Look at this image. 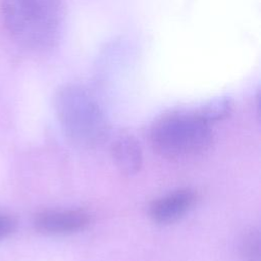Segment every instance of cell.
Listing matches in <instances>:
<instances>
[{
	"label": "cell",
	"instance_id": "6da1fadb",
	"mask_svg": "<svg viewBox=\"0 0 261 261\" xmlns=\"http://www.w3.org/2000/svg\"><path fill=\"white\" fill-rule=\"evenodd\" d=\"M1 18L11 39L32 52L56 47L63 30V0H2Z\"/></svg>",
	"mask_w": 261,
	"mask_h": 261
},
{
	"label": "cell",
	"instance_id": "7a4b0ae2",
	"mask_svg": "<svg viewBox=\"0 0 261 261\" xmlns=\"http://www.w3.org/2000/svg\"><path fill=\"white\" fill-rule=\"evenodd\" d=\"M53 108L59 125L74 146L91 149L108 137L109 124L97 100L84 87L67 84L53 98Z\"/></svg>",
	"mask_w": 261,
	"mask_h": 261
},
{
	"label": "cell",
	"instance_id": "3957f363",
	"mask_svg": "<svg viewBox=\"0 0 261 261\" xmlns=\"http://www.w3.org/2000/svg\"><path fill=\"white\" fill-rule=\"evenodd\" d=\"M153 149L167 159H188L208 151L213 142L210 123L197 112L171 113L159 118L150 133Z\"/></svg>",
	"mask_w": 261,
	"mask_h": 261
},
{
	"label": "cell",
	"instance_id": "277c9868",
	"mask_svg": "<svg viewBox=\"0 0 261 261\" xmlns=\"http://www.w3.org/2000/svg\"><path fill=\"white\" fill-rule=\"evenodd\" d=\"M92 221L91 215L84 210H43L34 216L33 225L44 234L64 236L87 228Z\"/></svg>",
	"mask_w": 261,
	"mask_h": 261
},
{
	"label": "cell",
	"instance_id": "5b68a950",
	"mask_svg": "<svg viewBox=\"0 0 261 261\" xmlns=\"http://www.w3.org/2000/svg\"><path fill=\"white\" fill-rule=\"evenodd\" d=\"M197 200L198 194L195 190L178 189L153 201L149 207V215L154 222L173 223L186 215L194 207Z\"/></svg>",
	"mask_w": 261,
	"mask_h": 261
},
{
	"label": "cell",
	"instance_id": "8992f818",
	"mask_svg": "<svg viewBox=\"0 0 261 261\" xmlns=\"http://www.w3.org/2000/svg\"><path fill=\"white\" fill-rule=\"evenodd\" d=\"M111 156L117 169L125 175L136 174L143 163L142 149L129 135H120L111 145Z\"/></svg>",
	"mask_w": 261,
	"mask_h": 261
},
{
	"label": "cell",
	"instance_id": "52a82bcc",
	"mask_svg": "<svg viewBox=\"0 0 261 261\" xmlns=\"http://www.w3.org/2000/svg\"><path fill=\"white\" fill-rule=\"evenodd\" d=\"M242 261H260V233L256 228L247 230L240 244Z\"/></svg>",
	"mask_w": 261,
	"mask_h": 261
},
{
	"label": "cell",
	"instance_id": "ba28073f",
	"mask_svg": "<svg viewBox=\"0 0 261 261\" xmlns=\"http://www.w3.org/2000/svg\"><path fill=\"white\" fill-rule=\"evenodd\" d=\"M230 111V103L227 100H217L204 106L197 113L208 123L220 120Z\"/></svg>",
	"mask_w": 261,
	"mask_h": 261
},
{
	"label": "cell",
	"instance_id": "9c48e42d",
	"mask_svg": "<svg viewBox=\"0 0 261 261\" xmlns=\"http://www.w3.org/2000/svg\"><path fill=\"white\" fill-rule=\"evenodd\" d=\"M17 222L15 218L5 211L0 210V241L11 236L16 229Z\"/></svg>",
	"mask_w": 261,
	"mask_h": 261
}]
</instances>
